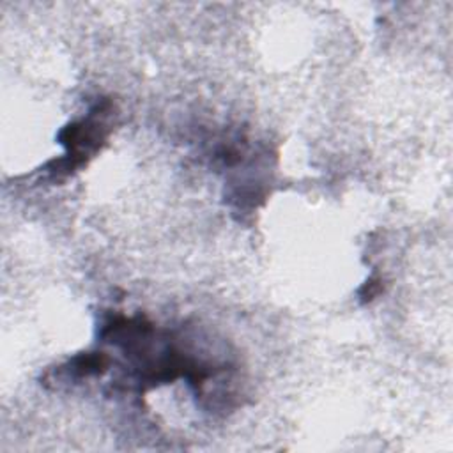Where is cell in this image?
I'll return each instance as SVG.
<instances>
[{"label":"cell","mask_w":453,"mask_h":453,"mask_svg":"<svg viewBox=\"0 0 453 453\" xmlns=\"http://www.w3.org/2000/svg\"><path fill=\"white\" fill-rule=\"evenodd\" d=\"M379 291H381L379 280H370V282H367V285L360 291V294H361V298H363V301H370V299H374L377 294H379Z\"/></svg>","instance_id":"cell-1"}]
</instances>
